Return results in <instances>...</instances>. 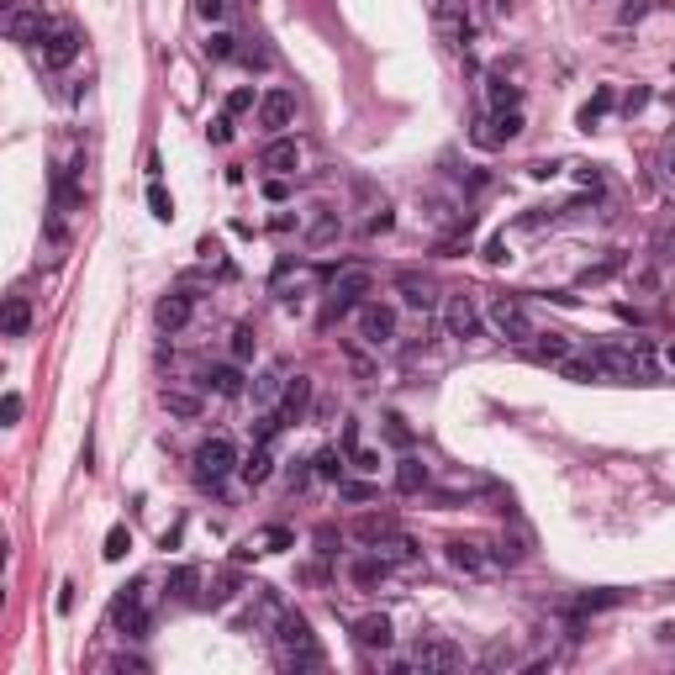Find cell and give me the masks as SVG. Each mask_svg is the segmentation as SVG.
<instances>
[{
	"label": "cell",
	"mask_w": 675,
	"mask_h": 675,
	"mask_svg": "<svg viewBox=\"0 0 675 675\" xmlns=\"http://www.w3.org/2000/svg\"><path fill=\"white\" fill-rule=\"evenodd\" d=\"M275 654L285 670H312V665H322V644H317V633L312 623L301 618V612H280L275 618Z\"/></svg>",
	"instance_id": "cell-1"
},
{
	"label": "cell",
	"mask_w": 675,
	"mask_h": 675,
	"mask_svg": "<svg viewBox=\"0 0 675 675\" xmlns=\"http://www.w3.org/2000/svg\"><path fill=\"white\" fill-rule=\"evenodd\" d=\"M486 322H491V332L496 338H506V343H533V317H527V306L517 296H496L491 306H486Z\"/></svg>",
	"instance_id": "cell-2"
},
{
	"label": "cell",
	"mask_w": 675,
	"mask_h": 675,
	"mask_svg": "<svg viewBox=\"0 0 675 675\" xmlns=\"http://www.w3.org/2000/svg\"><path fill=\"white\" fill-rule=\"evenodd\" d=\"M238 465H243V459H238V449H232V438H222V433L206 438V444L196 449V480L200 486H222Z\"/></svg>",
	"instance_id": "cell-3"
},
{
	"label": "cell",
	"mask_w": 675,
	"mask_h": 675,
	"mask_svg": "<svg viewBox=\"0 0 675 675\" xmlns=\"http://www.w3.org/2000/svg\"><path fill=\"white\" fill-rule=\"evenodd\" d=\"M370 291H375V275H370L364 264H349V270H338L332 285H327V306H332V312H353V306H364Z\"/></svg>",
	"instance_id": "cell-4"
},
{
	"label": "cell",
	"mask_w": 675,
	"mask_h": 675,
	"mask_svg": "<svg viewBox=\"0 0 675 675\" xmlns=\"http://www.w3.org/2000/svg\"><path fill=\"white\" fill-rule=\"evenodd\" d=\"M143 591H148V580H132V586H122V597H117V607H111V618H117V628H122V639H143V633H148Z\"/></svg>",
	"instance_id": "cell-5"
},
{
	"label": "cell",
	"mask_w": 675,
	"mask_h": 675,
	"mask_svg": "<svg viewBox=\"0 0 675 675\" xmlns=\"http://www.w3.org/2000/svg\"><path fill=\"white\" fill-rule=\"evenodd\" d=\"M433 26H438V37L465 43L476 32V5L470 0H433Z\"/></svg>",
	"instance_id": "cell-6"
},
{
	"label": "cell",
	"mask_w": 675,
	"mask_h": 675,
	"mask_svg": "<svg viewBox=\"0 0 675 675\" xmlns=\"http://www.w3.org/2000/svg\"><path fill=\"white\" fill-rule=\"evenodd\" d=\"M480 306L470 291H454L449 301H444V327H449V338H480Z\"/></svg>",
	"instance_id": "cell-7"
},
{
	"label": "cell",
	"mask_w": 675,
	"mask_h": 675,
	"mask_svg": "<svg viewBox=\"0 0 675 675\" xmlns=\"http://www.w3.org/2000/svg\"><path fill=\"white\" fill-rule=\"evenodd\" d=\"M359 338L375 343V349H385V343L396 338V312H391L385 301H364V306H359Z\"/></svg>",
	"instance_id": "cell-8"
},
{
	"label": "cell",
	"mask_w": 675,
	"mask_h": 675,
	"mask_svg": "<svg viewBox=\"0 0 675 675\" xmlns=\"http://www.w3.org/2000/svg\"><path fill=\"white\" fill-rule=\"evenodd\" d=\"M517 132H523V111H491V117H480L476 122L470 138H476L480 148H501V143H512Z\"/></svg>",
	"instance_id": "cell-9"
},
{
	"label": "cell",
	"mask_w": 675,
	"mask_h": 675,
	"mask_svg": "<svg viewBox=\"0 0 675 675\" xmlns=\"http://www.w3.org/2000/svg\"><path fill=\"white\" fill-rule=\"evenodd\" d=\"M444 554H449V565L459 570V576H476V580L491 576V565H496V559L480 549L476 538H449V544H444Z\"/></svg>",
	"instance_id": "cell-10"
},
{
	"label": "cell",
	"mask_w": 675,
	"mask_h": 675,
	"mask_svg": "<svg viewBox=\"0 0 675 675\" xmlns=\"http://www.w3.org/2000/svg\"><path fill=\"white\" fill-rule=\"evenodd\" d=\"M412 665H417V670H459V665H465V649H459L454 639H423L417 654H412Z\"/></svg>",
	"instance_id": "cell-11"
},
{
	"label": "cell",
	"mask_w": 675,
	"mask_h": 675,
	"mask_svg": "<svg viewBox=\"0 0 675 675\" xmlns=\"http://www.w3.org/2000/svg\"><path fill=\"white\" fill-rule=\"evenodd\" d=\"M75 58H79V32L69 22H58L43 43V69H69Z\"/></svg>",
	"instance_id": "cell-12"
},
{
	"label": "cell",
	"mask_w": 675,
	"mask_h": 675,
	"mask_svg": "<svg viewBox=\"0 0 675 675\" xmlns=\"http://www.w3.org/2000/svg\"><path fill=\"white\" fill-rule=\"evenodd\" d=\"M5 32H11V43H22V48H37V43H48V16L43 11H26V5H16L11 11V22H5Z\"/></svg>",
	"instance_id": "cell-13"
},
{
	"label": "cell",
	"mask_w": 675,
	"mask_h": 675,
	"mask_svg": "<svg viewBox=\"0 0 675 675\" xmlns=\"http://www.w3.org/2000/svg\"><path fill=\"white\" fill-rule=\"evenodd\" d=\"M291 117H296V96H291V90H270V96H259V127H264V132L291 127Z\"/></svg>",
	"instance_id": "cell-14"
},
{
	"label": "cell",
	"mask_w": 675,
	"mask_h": 675,
	"mask_svg": "<svg viewBox=\"0 0 675 675\" xmlns=\"http://www.w3.org/2000/svg\"><path fill=\"white\" fill-rule=\"evenodd\" d=\"M259 164H264V169H270V175H296L301 169V143L296 138H275V143H270V148L259 153Z\"/></svg>",
	"instance_id": "cell-15"
},
{
	"label": "cell",
	"mask_w": 675,
	"mask_h": 675,
	"mask_svg": "<svg viewBox=\"0 0 675 675\" xmlns=\"http://www.w3.org/2000/svg\"><path fill=\"white\" fill-rule=\"evenodd\" d=\"M391 639H396V633H391V618H385V612H370V618H359V623H353V644H359V649H391Z\"/></svg>",
	"instance_id": "cell-16"
},
{
	"label": "cell",
	"mask_w": 675,
	"mask_h": 675,
	"mask_svg": "<svg viewBox=\"0 0 675 675\" xmlns=\"http://www.w3.org/2000/svg\"><path fill=\"white\" fill-rule=\"evenodd\" d=\"M190 312H196L190 296H185V291H169V296H159V306H153V322L164 327V332H179V327L190 322Z\"/></svg>",
	"instance_id": "cell-17"
},
{
	"label": "cell",
	"mask_w": 675,
	"mask_h": 675,
	"mask_svg": "<svg viewBox=\"0 0 675 675\" xmlns=\"http://www.w3.org/2000/svg\"><path fill=\"white\" fill-rule=\"evenodd\" d=\"M291 544H296V533H291V527H259V533H253L249 544H243V549H238V559H253V554H280V549H291Z\"/></svg>",
	"instance_id": "cell-18"
},
{
	"label": "cell",
	"mask_w": 675,
	"mask_h": 675,
	"mask_svg": "<svg viewBox=\"0 0 675 675\" xmlns=\"http://www.w3.org/2000/svg\"><path fill=\"white\" fill-rule=\"evenodd\" d=\"M533 359L559 370V364L570 359V338H565V332H533Z\"/></svg>",
	"instance_id": "cell-19"
},
{
	"label": "cell",
	"mask_w": 675,
	"mask_h": 675,
	"mask_svg": "<svg viewBox=\"0 0 675 675\" xmlns=\"http://www.w3.org/2000/svg\"><path fill=\"white\" fill-rule=\"evenodd\" d=\"M396 291H401V301H406L412 312H433V306H438V296H433V280H423V275H401Z\"/></svg>",
	"instance_id": "cell-20"
},
{
	"label": "cell",
	"mask_w": 675,
	"mask_h": 675,
	"mask_svg": "<svg viewBox=\"0 0 675 675\" xmlns=\"http://www.w3.org/2000/svg\"><path fill=\"white\" fill-rule=\"evenodd\" d=\"M200 385H211L217 396H238V391H243V370H238V359H232V364H211V370L200 375Z\"/></svg>",
	"instance_id": "cell-21"
},
{
	"label": "cell",
	"mask_w": 675,
	"mask_h": 675,
	"mask_svg": "<svg viewBox=\"0 0 675 675\" xmlns=\"http://www.w3.org/2000/svg\"><path fill=\"white\" fill-rule=\"evenodd\" d=\"M486 100H491V111H517V100H523V90H517V85H512V79L501 75H491L486 79Z\"/></svg>",
	"instance_id": "cell-22"
},
{
	"label": "cell",
	"mask_w": 675,
	"mask_h": 675,
	"mask_svg": "<svg viewBox=\"0 0 675 675\" xmlns=\"http://www.w3.org/2000/svg\"><path fill=\"white\" fill-rule=\"evenodd\" d=\"M238 476L249 480V486H264V480L275 476V454H270V444H259V449H253L249 459L238 465Z\"/></svg>",
	"instance_id": "cell-23"
},
{
	"label": "cell",
	"mask_w": 675,
	"mask_h": 675,
	"mask_svg": "<svg viewBox=\"0 0 675 675\" xmlns=\"http://www.w3.org/2000/svg\"><path fill=\"white\" fill-rule=\"evenodd\" d=\"M349 576H353V586H364V591H370V586H380V580L391 576V559H385V554L353 559V565H349Z\"/></svg>",
	"instance_id": "cell-24"
},
{
	"label": "cell",
	"mask_w": 675,
	"mask_h": 675,
	"mask_svg": "<svg viewBox=\"0 0 675 675\" xmlns=\"http://www.w3.org/2000/svg\"><path fill=\"white\" fill-rule=\"evenodd\" d=\"M423 486H427V465L417 459V454H406V459L396 465V491L401 496H417Z\"/></svg>",
	"instance_id": "cell-25"
},
{
	"label": "cell",
	"mask_w": 675,
	"mask_h": 675,
	"mask_svg": "<svg viewBox=\"0 0 675 675\" xmlns=\"http://www.w3.org/2000/svg\"><path fill=\"white\" fill-rule=\"evenodd\" d=\"M285 396V370H264V375H253V401L270 412L275 401Z\"/></svg>",
	"instance_id": "cell-26"
},
{
	"label": "cell",
	"mask_w": 675,
	"mask_h": 675,
	"mask_svg": "<svg viewBox=\"0 0 675 675\" xmlns=\"http://www.w3.org/2000/svg\"><path fill=\"white\" fill-rule=\"evenodd\" d=\"M375 554H385L391 565H417V559H423V549H417V544H412L406 533H391L385 544H375Z\"/></svg>",
	"instance_id": "cell-27"
},
{
	"label": "cell",
	"mask_w": 675,
	"mask_h": 675,
	"mask_svg": "<svg viewBox=\"0 0 675 675\" xmlns=\"http://www.w3.org/2000/svg\"><path fill=\"white\" fill-rule=\"evenodd\" d=\"M306 401H312V380H306V375L285 380V396H280V412H285V417H301V412H306Z\"/></svg>",
	"instance_id": "cell-28"
},
{
	"label": "cell",
	"mask_w": 675,
	"mask_h": 675,
	"mask_svg": "<svg viewBox=\"0 0 675 675\" xmlns=\"http://www.w3.org/2000/svg\"><path fill=\"white\" fill-rule=\"evenodd\" d=\"M391 533H396V523H391V517H380V512H370V517H359V523H353V538H364V544H385Z\"/></svg>",
	"instance_id": "cell-29"
},
{
	"label": "cell",
	"mask_w": 675,
	"mask_h": 675,
	"mask_svg": "<svg viewBox=\"0 0 675 675\" xmlns=\"http://www.w3.org/2000/svg\"><path fill=\"white\" fill-rule=\"evenodd\" d=\"M26 327H32V306L22 296L5 301V338H26Z\"/></svg>",
	"instance_id": "cell-30"
},
{
	"label": "cell",
	"mask_w": 675,
	"mask_h": 675,
	"mask_svg": "<svg viewBox=\"0 0 675 675\" xmlns=\"http://www.w3.org/2000/svg\"><path fill=\"white\" fill-rule=\"evenodd\" d=\"M628 591H586V597H576V607L570 612H607V607H623Z\"/></svg>",
	"instance_id": "cell-31"
},
{
	"label": "cell",
	"mask_w": 675,
	"mask_h": 675,
	"mask_svg": "<svg viewBox=\"0 0 675 675\" xmlns=\"http://www.w3.org/2000/svg\"><path fill=\"white\" fill-rule=\"evenodd\" d=\"M559 375L576 380V385H591V380H601V370H597V359H591V353H586V359H576V353H570V359L559 364Z\"/></svg>",
	"instance_id": "cell-32"
},
{
	"label": "cell",
	"mask_w": 675,
	"mask_h": 675,
	"mask_svg": "<svg viewBox=\"0 0 675 675\" xmlns=\"http://www.w3.org/2000/svg\"><path fill=\"white\" fill-rule=\"evenodd\" d=\"M169 591H175L179 601H196V591H200V570H196V565H179L175 576H169Z\"/></svg>",
	"instance_id": "cell-33"
},
{
	"label": "cell",
	"mask_w": 675,
	"mask_h": 675,
	"mask_svg": "<svg viewBox=\"0 0 675 675\" xmlns=\"http://www.w3.org/2000/svg\"><path fill=\"white\" fill-rule=\"evenodd\" d=\"M607 111H612V90H607V85H601L597 96L586 100V106H580V127H586V132H591V127L601 122V117H607Z\"/></svg>",
	"instance_id": "cell-34"
},
{
	"label": "cell",
	"mask_w": 675,
	"mask_h": 675,
	"mask_svg": "<svg viewBox=\"0 0 675 675\" xmlns=\"http://www.w3.org/2000/svg\"><path fill=\"white\" fill-rule=\"evenodd\" d=\"M164 406H169L175 417H200V396L179 391V385H169V391H164Z\"/></svg>",
	"instance_id": "cell-35"
},
{
	"label": "cell",
	"mask_w": 675,
	"mask_h": 675,
	"mask_svg": "<svg viewBox=\"0 0 675 675\" xmlns=\"http://www.w3.org/2000/svg\"><path fill=\"white\" fill-rule=\"evenodd\" d=\"M343 459H349L343 449H322L317 459H312V470H317L322 480H343Z\"/></svg>",
	"instance_id": "cell-36"
},
{
	"label": "cell",
	"mask_w": 675,
	"mask_h": 675,
	"mask_svg": "<svg viewBox=\"0 0 675 675\" xmlns=\"http://www.w3.org/2000/svg\"><path fill=\"white\" fill-rule=\"evenodd\" d=\"M232 597H238V570H222V576H217V586L206 591V607H227Z\"/></svg>",
	"instance_id": "cell-37"
},
{
	"label": "cell",
	"mask_w": 675,
	"mask_h": 675,
	"mask_svg": "<svg viewBox=\"0 0 675 675\" xmlns=\"http://www.w3.org/2000/svg\"><path fill=\"white\" fill-rule=\"evenodd\" d=\"M127 549H132V533H127V523H117L111 533H106V549H100V554L117 565V559H127Z\"/></svg>",
	"instance_id": "cell-38"
},
{
	"label": "cell",
	"mask_w": 675,
	"mask_h": 675,
	"mask_svg": "<svg viewBox=\"0 0 675 675\" xmlns=\"http://www.w3.org/2000/svg\"><path fill=\"white\" fill-rule=\"evenodd\" d=\"M332 238H338V211H322V217L312 222V232H306V243L322 249V243H332Z\"/></svg>",
	"instance_id": "cell-39"
},
{
	"label": "cell",
	"mask_w": 675,
	"mask_h": 675,
	"mask_svg": "<svg viewBox=\"0 0 675 675\" xmlns=\"http://www.w3.org/2000/svg\"><path fill=\"white\" fill-rule=\"evenodd\" d=\"M253 349H259L253 327H249V322H243V327H232V359H238V364H249V359H253Z\"/></svg>",
	"instance_id": "cell-40"
},
{
	"label": "cell",
	"mask_w": 675,
	"mask_h": 675,
	"mask_svg": "<svg viewBox=\"0 0 675 675\" xmlns=\"http://www.w3.org/2000/svg\"><path fill=\"white\" fill-rule=\"evenodd\" d=\"M148 211L159 217V222H169V217H175V200H169V190H164L159 179L148 185Z\"/></svg>",
	"instance_id": "cell-41"
},
{
	"label": "cell",
	"mask_w": 675,
	"mask_h": 675,
	"mask_svg": "<svg viewBox=\"0 0 675 675\" xmlns=\"http://www.w3.org/2000/svg\"><path fill=\"white\" fill-rule=\"evenodd\" d=\"M349 465L359 476H380V449H364V444H359V449H349Z\"/></svg>",
	"instance_id": "cell-42"
},
{
	"label": "cell",
	"mask_w": 675,
	"mask_h": 675,
	"mask_svg": "<svg viewBox=\"0 0 675 675\" xmlns=\"http://www.w3.org/2000/svg\"><path fill=\"white\" fill-rule=\"evenodd\" d=\"M618 270H623V253H612V259H601V264H591V270H586V285H601V280H612L618 275Z\"/></svg>",
	"instance_id": "cell-43"
},
{
	"label": "cell",
	"mask_w": 675,
	"mask_h": 675,
	"mask_svg": "<svg viewBox=\"0 0 675 675\" xmlns=\"http://www.w3.org/2000/svg\"><path fill=\"white\" fill-rule=\"evenodd\" d=\"M206 58H238V37H232V32H211Z\"/></svg>",
	"instance_id": "cell-44"
},
{
	"label": "cell",
	"mask_w": 675,
	"mask_h": 675,
	"mask_svg": "<svg viewBox=\"0 0 675 675\" xmlns=\"http://www.w3.org/2000/svg\"><path fill=\"white\" fill-rule=\"evenodd\" d=\"M491 559H496V565H517V559H523V538H506V533H501Z\"/></svg>",
	"instance_id": "cell-45"
},
{
	"label": "cell",
	"mask_w": 675,
	"mask_h": 675,
	"mask_svg": "<svg viewBox=\"0 0 675 675\" xmlns=\"http://www.w3.org/2000/svg\"><path fill=\"white\" fill-rule=\"evenodd\" d=\"M190 5H196V16L200 22H227V11H232V5H227V0H190Z\"/></svg>",
	"instance_id": "cell-46"
},
{
	"label": "cell",
	"mask_w": 675,
	"mask_h": 675,
	"mask_svg": "<svg viewBox=\"0 0 675 675\" xmlns=\"http://www.w3.org/2000/svg\"><path fill=\"white\" fill-rule=\"evenodd\" d=\"M259 100H253V85H238L232 96H227V117H243V111H253Z\"/></svg>",
	"instance_id": "cell-47"
},
{
	"label": "cell",
	"mask_w": 675,
	"mask_h": 675,
	"mask_svg": "<svg viewBox=\"0 0 675 675\" xmlns=\"http://www.w3.org/2000/svg\"><path fill=\"white\" fill-rule=\"evenodd\" d=\"M476 5V22H496V16H506V0H470Z\"/></svg>",
	"instance_id": "cell-48"
},
{
	"label": "cell",
	"mask_w": 675,
	"mask_h": 675,
	"mask_svg": "<svg viewBox=\"0 0 675 675\" xmlns=\"http://www.w3.org/2000/svg\"><path fill=\"white\" fill-rule=\"evenodd\" d=\"M385 438H391L396 449H406V444H412V427L401 423V417H385Z\"/></svg>",
	"instance_id": "cell-49"
},
{
	"label": "cell",
	"mask_w": 675,
	"mask_h": 675,
	"mask_svg": "<svg viewBox=\"0 0 675 675\" xmlns=\"http://www.w3.org/2000/svg\"><path fill=\"white\" fill-rule=\"evenodd\" d=\"M338 491H343V501H370V496H375V491L359 486V480H338Z\"/></svg>",
	"instance_id": "cell-50"
},
{
	"label": "cell",
	"mask_w": 675,
	"mask_h": 675,
	"mask_svg": "<svg viewBox=\"0 0 675 675\" xmlns=\"http://www.w3.org/2000/svg\"><path fill=\"white\" fill-rule=\"evenodd\" d=\"M206 138H211V143H227V138H232V117H227V111H222L217 122L206 127Z\"/></svg>",
	"instance_id": "cell-51"
},
{
	"label": "cell",
	"mask_w": 675,
	"mask_h": 675,
	"mask_svg": "<svg viewBox=\"0 0 675 675\" xmlns=\"http://www.w3.org/2000/svg\"><path fill=\"white\" fill-rule=\"evenodd\" d=\"M576 179L586 185V190H601V169H597V164H576Z\"/></svg>",
	"instance_id": "cell-52"
},
{
	"label": "cell",
	"mask_w": 675,
	"mask_h": 675,
	"mask_svg": "<svg viewBox=\"0 0 675 675\" xmlns=\"http://www.w3.org/2000/svg\"><path fill=\"white\" fill-rule=\"evenodd\" d=\"M0 417H5V423H16V417H22V396H16V391H5V401H0Z\"/></svg>",
	"instance_id": "cell-53"
},
{
	"label": "cell",
	"mask_w": 675,
	"mask_h": 675,
	"mask_svg": "<svg viewBox=\"0 0 675 675\" xmlns=\"http://www.w3.org/2000/svg\"><path fill=\"white\" fill-rule=\"evenodd\" d=\"M486 259H491V264H506V238H491V243H486Z\"/></svg>",
	"instance_id": "cell-54"
},
{
	"label": "cell",
	"mask_w": 675,
	"mask_h": 675,
	"mask_svg": "<svg viewBox=\"0 0 675 675\" xmlns=\"http://www.w3.org/2000/svg\"><path fill=\"white\" fill-rule=\"evenodd\" d=\"M391 222H396V217H391V211H385V206H380L375 217H370V232H391Z\"/></svg>",
	"instance_id": "cell-55"
},
{
	"label": "cell",
	"mask_w": 675,
	"mask_h": 675,
	"mask_svg": "<svg viewBox=\"0 0 675 675\" xmlns=\"http://www.w3.org/2000/svg\"><path fill=\"white\" fill-rule=\"evenodd\" d=\"M349 449H359V423H353V417L343 423V454H349Z\"/></svg>",
	"instance_id": "cell-56"
},
{
	"label": "cell",
	"mask_w": 675,
	"mask_h": 675,
	"mask_svg": "<svg viewBox=\"0 0 675 675\" xmlns=\"http://www.w3.org/2000/svg\"><path fill=\"white\" fill-rule=\"evenodd\" d=\"M644 100H649V90H628V100H623V111H628V117H633V111H639V106H644Z\"/></svg>",
	"instance_id": "cell-57"
},
{
	"label": "cell",
	"mask_w": 675,
	"mask_h": 675,
	"mask_svg": "<svg viewBox=\"0 0 675 675\" xmlns=\"http://www.w3.org/2000/svg\"><path fill=\"white\" fill-rule=\"evenodd\" d=\"M264 196H270V200H285V196H291V190H285V179H270V185H264Z\"/></svg>",
	"instance_id": "cell-58"
},
{
	"label": "cell",
	"mask_w": 675,
	"mask_h": 675,
	"mask_svg": "<svg viewBox=\"0 0 675 675\" xmlns=\"http://www.w3.org/2000/svg\"><path fill=\"white\" fill-rule=\"evenodd\" d=\"M665 359H670V364H675V343H670V349H665Z\"/></svg>",
	"instance_id": "cell-59"
}]
</instances>
